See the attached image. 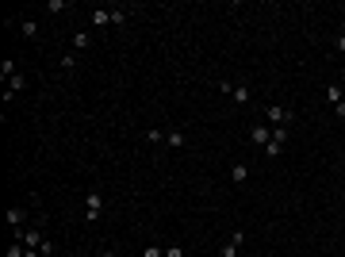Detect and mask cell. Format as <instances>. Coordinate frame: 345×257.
Instances as JSON below:
<instances>
[{
    "label": "cell",
    "instance_id": "obj_1",
    "mask_svg": "<svg viewBox=\"0 0 345 257\" xmlns=\"http://www.w3.org/2000/svg\"><path fill=\"white\" fill-rule=\"evenodd\" d=\"M85 203H88V211H85V219H88V223H92V219H100V211H104L100 192H88V196H85Z\"/></svg>",
    "mask_w": 345,
    "mask_h": 257
},
{
    "label": "cell",
    "instance_id": "obj_2",
    "mask_svg": "<svg viewBox=\"0 0 345 257\" xmlns=\"http://www.w3.org/2000/svg\"><path fill=\"white\" fill-rule=\"evenodd\" d=\"M269 119H273L276 127H288V123H291V108H280V104H269Z\"/></svg>",
    "mask_w": 345,
    "mask_h": 257
},
{
    "label": "cell",
    "instance_id": "obj_3",
    "mask_svg": "<svg viewBox=\"0 0 345 257\" xmlns=\"http://www.w3.org/2000/svg\"><path fill=\"white\" fill-rule=\"evenodd\" d=\"M223 96H234L238 104H249V88L245 85H227V81H223Z\"/></svg>",
    "mask_w": 345,
    "mask_h": 257
},
{
    "label": "cell",
    "instance_id": "obj_4",
    "mask_svg": "<svg viewBox=\"0 0 345 257\" xmlns=\"http://www.w3.org/2000/svg\"><path fill=\"white\" fill-rule=\"evenodd\" d=\"M245 177H249V165H242V161L230 165V181H234V185H245Z\"/></svg>",
    "mask_w": 345,
    "mask_h": 257
},
{
    "label": "cell",
    "instance_id": "obj_5",
    "mask_svg": "<svg viewBox=\"0 0 345 257\" xmlns=\"http://www.w3.org/2000/svg\"><path fill=\"white\" fill-rule=\"evenodd\" d=\"M43 234H39V230H27V234H23V246H27V250H43Z\"/></svg>",
    "mask_w": 345,
    "mask_h": 257
},
{
    "label": "cell",
    "instance_id": "obj_6",
    "mask_svg": "<svg viewBox=\"0 0 345 257\" xmlns=\"http://www.w3.org/2000/svg\"><path fill=\"white\" fill-rule=\"evenodd\" d=\"M249 138H253L257 146H269V142H273V130H269V127H253V134H249Z\"/></svg>",
    "mask_w": 345,
    "mask_h": 257
},
{
    "label": "cell",
    "instance_id": "obj_7",
    "mask_svg": "<svg viewBox=\"0 0 345 257\" xmlns=\"http://www.w3.org/2000/svg\"><path fill=\"white\" fill-rule=\"evenodd\" d=\"M165 142H169L172 150H180V146H184V134H180V130H165Z\"/></svg>",
    "mask_w": 345,
    "mask_h": 257
},
{
    "label": "cell",
    "instance_id": "obj_8",
    "mask_svg": "<svg viewBox=\"0 0 345 257\" xmlns=\"http://www.w3.org/2000/svg\"><path fill=\"white\" fill-rule=\"evenodd\" d=\"M88 46H92V39H88L85 31H77V35H73V50H88Z\"/></svg>",
    "mask_w": 345,
    "mask_h": 257
},
{
    "label": "cell",
    "instance_id": "obj_9",
    "mask_svg": "<svg viewBox=\"0 0 345 257\" xmlns=\"http://www.w3.org/2000/svg\"><path fill=\"white\" fill-rule=\"evenodd\" d=\"M112 23V12H92V27H108Z\"/></svg>",
    "mask_w": 345,
    "mask_h": 257
},
{
    "label": "cell",
    "instance_id": "obj_10",
    "mask_svg": "<svg viewBox=\"0 0 345 257\" xmlns=\"http://www.w3.org/2000/svg\"><path fill=\"white\" fill-rule=\"evenodd\" d=\"M19 31H23L27 39H35V35H39V23H35V19H23V23H19Z\"/></svg>",
    "mask_w": 345,
    "mask_h": 257
},
{
    "label": "cell",
    "instance_id": "obj_11",
    "mask_svg": "<svg viewBox=\"0 0 345 257\" xmlns=\"http://www.w3.org/2000/svg\"><path fill=\"white\" fill-rule=\"evenodd\" d=\"M8 223L19 230V223H23V207H8Z\"/></svg>",
    "mask_w": 345,
    "mask_h": 257
},
{
    "label": "cell",
    "instance_id": "obj_12",
    "mask_svg": "<svg viewBox=\"0 0 345 257\" xmlns=\"http://www.w3.org/2000/svg\"><path fill=\"white\" fill-rule=\"evenodd\" d=\"M326 96H330V104H334V108H338V104L345 100V96H342V88H338V85H330V88H326Z\"/></svg>",
    "mask_w": 345,
    "mask_h": 257
},
{
    "label": "cell",
    "instance_id": "obj_13",
    "mask_svg": "<svg viewBox=\"0 0 345 257\" xmlns=\"http://www.w3.org/2000/svg\"><path fill=\"white\" fill-rule=\"evenodd\" d=\"M142 138H146V142H154V146H158V142H165V130H146Z\"/></svg>",
    "mask_w": 345,
    "mask_h": 257
},
{
    "label": "cell",
    "instance_id": "obj_14",
    "mask_svg": "<svg viewBox=\"0 0 345 257\" xmlns=\"http://www.w3.org/2000/svg\"><path fill=\"white\" fill-rule=\"evenodd\" d=\"M0 73H4L8 81H12V77H15V62H12V58H4V65H0Z\"/></svg>",
    "mask_w": 345,
    "mask_h": 257
},
{
    "label": "cell",
    "instance_id": "obj_15",
    "mask_svg": "<svg viewBox=\"0 0 345 257\" xmlns=\"http://www.w3.org/2000/svg\"><path fill=\"white\" fill-rule=\"evenodd\" d=\"M61 69H65V73H73V69H77V58H73V54H65V58H61Z\"/></svg>",
    "mask_w": 345,
    "mask_h": 257
},
{
    "label": "cell",
    "instance_id": "obj_16",
    "mask_svg": "<svg viewBox=\"0 0 345 257\" xmlns=\"http://www.w3.org/2000/svg\"><path fill=\"white\" fill-rule=\"evenodd\" d=\"M273 142H280V146L288 142V130H284V127H276V130H273Z\"/></svg>",
    "mask_w": 345,
    "mask_h": 257
},
{
    "label": "cell",
    "instance_id": "obj_17",
    "mask_svg": "<svg viewBox=\"0 0 345 257\" xmlns=\"http://www.w3.org/2000/svg\"><path fill=\"white\" fill-rule=\"evenodd\" d=\"M280 150H284L280 142H269V146H265V154H269V157H280Z\"/></svg>",
    "mask_w": 345,
    "mask_h": 257
},
{
    "label": "cell",
    "instance_id": "obj_18",
    "mask_svg": "<svg viewBox=\"0 0 345 257\" xmlns=\"http://www.w3.org/2000/svg\"><path fill=\"white\" fill-rule=\"evenodd\" d=\"M165 257H184V250H180V246H169V250H165Z\"/></svg>",
    "mask_w": 345,
    "mask_h": 257
},
{
    "label": "cell",
    "instance_id": "obj_19",
    "mask_svg": "<svg viewBox=\"0 0 345 257\" xmlns=\"http://www.w3.org/2000/svg\"><path fill=\"white\" fill-rule=\"evenodd\" d=\"M142 257H165V254H161L158 246H146V254H142Z\"/></svg>",
    "mask_w": 345,
    "mask_h": 257
},
{
    "label": "cell",
    "instance_id": "obj_20",
    "mask_svg": "<svg viewBox=\"0 0 345 257\" xmlns=\"http://www.w3.org/2000/svg\"><path fill=\"white\" fill-rule=\"evenodd\" d=\"M27 250H19V246H8V257H23Z\"/></svg>",
    "mask_w": 345,
    "mask_h": 257
},
{
    "label": "cell",
    "instance_id": "obj_21",
    "mask_svg": "<svg viewBox=\"0 0 345 257\" xmlns=\"http://www.w3.org/2000/svg\"><path fill=\"white\" fill-rule=\"evenodd\" d=\"M334 46H338V50H342V54H345V35H342V39H338V43H334Z\"/></svg>",
    "mask_w": 345,
    "mask_h": 257
},
{
    "label": "cell",
    "instance_id": "obj_22",
    "mask_svg": "<svg viewBox=\"0 0 345 257\" xmlns=\"http://www.w3.org/2000/svg\"><path fill=\"white\" fill-rule=\"evenodd\" d=\"M23 257H39V250H27V254H23Z\"/></svg>",
    "mask_w": 345,
    "mask_h": 257
},
{
    "label": "cell",
    "instance_id": "obj_23",
    "mask_svg": "<svg viewBox=\"0 0 345 257\" xmlns=\"http://www.w3.org/2000/svg\"><path fill=\"white\" fill-rule=\"evenodd\" d=\"M100 257H119V254H100Z\"/></svg>",
    "mask_w": 345,
    "mask_h": 257
}]
</instances>
